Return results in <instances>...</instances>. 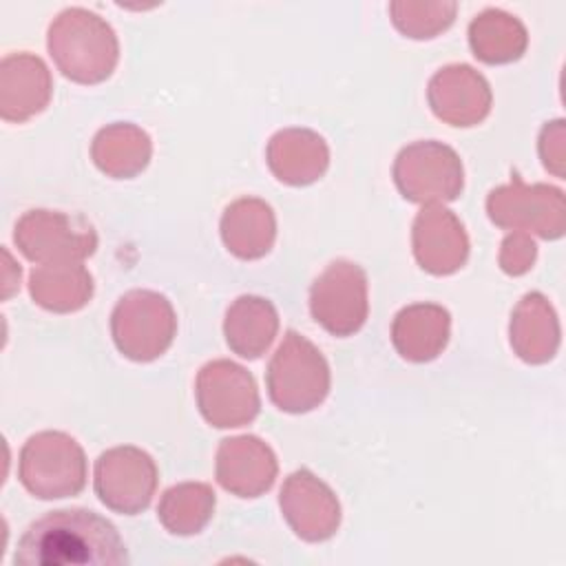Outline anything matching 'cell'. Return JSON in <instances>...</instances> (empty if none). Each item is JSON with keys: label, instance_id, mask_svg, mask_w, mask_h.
<instances>
[{"label": "cell", "instance_id": "cell-24", "mask_svg": "<svg viewBox=\"0 0 566 566\" xmlns=\"http://www.w3.org/2000/svg\"><path fill=\"white\" fill-rule=\"evenodd\" d=\"M469 44L478 60L486 64H506L522 57L528 35L515 15L502 9H486L471 20Z\"/></svg>", "mask_w": 566, "mask_h": 566}, {"label": "cell", "instance_id": "cell-10", "mask_svg": "<svg viewBox=\"0 0 566 566\" xmlns=\"http://www.w3.org/2000/svg\"><path fill=\"white\" fill-rule=\"evenodd\" d=\"M157 464L139 447H113L95 460L93 486L99 502L122 515H137L148 509L157 489Z\"/></svg>", "mask_w": 566, "mask_h": 566}, {"label": "cell", "instance_id": "cell-11", "mask_svg": "<svg viewBox=\"0 0 566 566\" xmlns=\"http://www.w3.org/2000/svg\"><path fill=\"white\" fill-rule=\"evenodd\" d=\"M195 396L203 420L219 429L250 424L261 409L252 374L228 358L210 360L199 369Z\"/></svg>", "mask_w": 566, "mask_h": 566}, {"label": "cell", "instance_id": "cell-4", "mask_svg": "<svg viewBox=\"0 0 566 566\" xmlns=\"http://www.w3.org/2000/svg\"><path fill=\"white\" fill-rule=\"evenodd\" d=\"M18 478L33 497H73L86 486L84 449L64 431H40L20 449Z\"/></svg>", "mask_w": 566, "mask_h": 566}, {"label": "cell", "instance_id": "cell-23", "mask_svg": "<svg viewBox=\"0 0 566 566\" xmlns=\"http://www.w3.org/2000/svg\"><path fill=\"white\" fill-rule=\"evenodd\" d=\"M31 298L55 314L82 310L93 296V276L82 263H42L29 274Z\"/></svg>", "mask_w": 566, "mask_h": 566}, {"label": "cell", "instance_id": "cell-25", "mask_svg": "<svg viewBox=\"0 0 566 566\" xmlns=\"http://www.w3.org/2000/svg\"><path fill=\"white\" fill-rule=\"evenodd\" d=\"M214 491L203 482H181L164 491L157 517L172 535H197L214 513Z\"/></svg>", "mask_w": 566, "mask_h": 566}, {"label": "cell", "instance_id": "cell-8", "mask_svg": "<svg viewBox=\"0 0 566 566\" xmlns=\"http://www.w3.org/2000/svg\"><path fill=\"white\" fill-rule=\"evenodd\" d=\"M18 250L33 263H82L97 248V234L84 217L57 210H27L15 228Z\"/></svg>", "mask_w": 566, "mask_h": 566}, {"label": "cell", "instance_id": "cell-3", "mask_svg": "<svg viewBox=\"0 0 566 566\" xmlns=\"http://www.w3.org/2000/svg\"><path fill=\"white\" fill-rule=\"evenodd\" d=\"M270 400L287 413H307L329 394V365L303 334L287 329L265 371Z\"/></svg>", "mask_w": 566, "mask_h": 566}, {"label": "cell", "instance_id": "cell-21", "mask_svg": "<svg viewBox=\"0 0 566 566\" xmlns=\"http://www.w3.org/2000/svg\"><path fill=\"white\" fill-rule=\"evenodd\" d=\"M276 237V219L263 199L241 197L232 201L221 217V239L226 248L243 259H261L270 252Z\"/></svg>", "mask_w": 566, "mask_h": 566}, {"label": "cell", "instance_id": "cell-2", "mask_svg": "<svg viewBox=\"0 0 566 566\" xmlns=\"http://www.w3.org/2000/svg\"><path fill=\"white\" fill-rule=\"evenodd\" d=\"M46 49L57 71L77 84L104 82L119 60V42L113 27L84 7H69L53 18Z\"/></svg>", "mask_w": 566, "mask_h": 566}, {"label": "cell", "instance_id": "cell-7", "mask_svg": "<svg viewBox=\"0 0 566 566\" xmlns=\"http://www.w3.org/2000/svg\"><path fill=\"white\" fill-rule=\"evenodd\" d=\"M489 219L506 230L559 239L566 230L564 192L548 184H524L513 172L511 184L500 186L486 197Z\"/></svg>", "mask_w": 566, "mask_h": 566}, {"label": "cell", "instance_id": "cell-13", "mask_svg": "<svg viewBox=\"0 0 566 566\" xmlns=\"http://www.w3.org/2000/svg\"><path fill=\"white\" fill-rule=\"evenodd\" d=\"M433 115L451 126H475L491 113V86L469 64H449L433 73L427 86Z\"/></svg>", "mask_w": 566, "mask_h": 566}, {"label": "cell", "instance_id": "cell-19", "mask_svg": "<svg viewBox=\"0 0 566 566\" xmlns=\"http://www.w3.org/2000/svg\"><path fill=\"white\" fill-rule=\"evenodd\" d=\"M511 347L531 365H542L555 356L559 347V321L544 294L531 292L515 305L511 314Z\"/></svg>", "mask_w": 566, "mask_h": 566}, {"label": "cell", "instance_id": "cell-26", "mask_svg": "<svg viewBox=\"0 0 566 566\" xmlns=\"http://www.w3.org/2000/svg\"><path fill=\"white\" fill-rule=\"evenodd\" d=\"M455 2H391L394 27L413 40H427L449 29L455 20Z\"/></svg>", "mask_w": 566, "mask_h": 566}, {"label": "cell", "instance_id": "cell-1", "mask_svg": "<svg viewBox=\"0 0 566 566\" xmlns=\"http://www.w3.org/2000/svg\"><path fill=\"white\" fill-rule=\"evenodd\" d=\"M20 566H122L128 551L117 528L95 511L60 509L31 522L18 539Z\"/></svg>", "mask_w": 566, "mask_h": 566}, {"label": "cell", "instance_id": "cell-20", "mask_svg": "<svg viewBox=\"0 0 566 566\" xmlns=\"http://www.w3.org/2000/svg\"><path fill=\"white\" fill-rule=\"evenodd\" d=\"M279 332V312L272 301L243 294L237 296L223 318V336L228 347L248 360H254L268 352Z\"/></svg>", "mask_w": 566, "mask_h": 566}, {"label": "cell", "instance_id": "cell-29", "mask_svg": "<svg viewBox=\"0 0 566 566\" xmlns=\"http://www.w3.org/2000/svg\"><path fill=\"white\" fill-rule=\"evenodd\" d=\"M2 256H4V290H2V298H9L20 287V265L13 263V259H11L7 248H2Z\"/></svg>", "mask_w": 566, "mask_h": 566}, {"label": "cell", "instance_id": "cell-5", "mask_svg": "<svg viewBox=\"0 0 566 566\" xmlns=\"http://www.w3.org/2000/svg\"><path fill=\"white\" fill-rule=\"evenodd\" d=\"M111 334L126 358L148 363L170 347L177 334V316L164 294L130 290L111 314Z\"/></svg>", "mask_w": 566, "mask_h": 566}, {"label": "cell", "instance_id": "cell-22", "mask_svg": "<svg viewBox=\"0 0 566 566\" xmlns=\"http://www.w3.org/2000/svg\"><path fill=\"white\" fill-rule=\"evenodd\" d=\"M153 155L146 130L135 124L117 122L97 130L91 144L93 164L113 179H130L139 175Z\"/></svg>", "mask_w": 566, "mask_h": 566}, {"label": "cell", "instance_id": "cell-9", "mask_svg": "<svg viewBox=\"0 0 566 566\" xmlns=\"http://www.w3.org/2000/svg\"><path fill=\"white\" fill-rule=\"evenodd\" d=\"M310 312L332 336L356 334L369 314L365 270L354 261H332L310 287Z\"/></svg>", "mask_w": 566, "mask_h": 566}, {"label": "cell", "instance_id": "cell-14", "mask_svg": "<svg viewBox=\"0 0 566 566\" xmlns=\"http://www.w3.org/2000/svg\"><path fill=\"white\" fill-rule=\"evenodd\" d=\"M411 243L420 268L436 276L453 274L469 256V237L464 226L442 203H429L416 214Z\"/></svg>", "mask_w": 566, "mask_h": 566}, {"label": "cell", "instance_id": "cell-15", "mask_svg": "<svg viewBox=\"0 0 566 566\" xmlns=\"http://www.w3.org/2000/svg\"><path fill=\"white\" fill-rule=\"evenodd\" d=\"M279 473L274 451L256 436L221 440L217 449V482L239 497H259L272 489Z\"/></svg>", "mask_w": 566, "mask_h": 566}, {"label": "cell", "instance_id": "cell-28", "mask_svg": "<svg viewBox=\"0 0 566 566\" xmlns=\"http://www.w3.org/2000/svg\"><path fill=\"white\" fill-rule=\"evenodd\" d=\"M539 157L548 172H553L555 177H564V161H566L564 119L544 124L539 133Z\"/></svg>", "mask_w": 566, "mask_h": 566}, {"label": "cell", "instance_id": "cell-16", "mask_svg": "<svg viewBox=\"0 0 566 566\" xmlns=\"http://www.w3.org/2000/svg\"><path fill=\"white\" fill-rule=\"evenodd\" d=\"M53 80L42 57L33 53H11L0 62V117L4 122H27L42 113L51 99Z\"/></svg>", "mask_w": 566, "mask_h": 566}, {"label": "cell", "instance_id": "cell-17", "mask_svg": "<svg viewBox=\"0 0 566 566\" xmlns=\"http://www.w3.org/2000/svg\"><path fill=\"white\" fill-rule=\"evenodd\" d=\"M272 175L287 186H307L329 166L325 139L310 128H283L274 133L265 150Z\"/></svg>", "mask_w": 566, "mask_h": 566}, {"label": "cell", "instance_id": "cell-6", "mask_svg": "<svg viewBox=\"0 0 566 566\" xmlns=\"http://www.w3.org/2000/svg\"><path fill=\"white\" fill-rule=\"evenodd\" d=\"M394 184L407 201L447 203L460 197L464 188V168L460 155L436 139H422L405 146L394 161Z\"/></svg>", "mask_w": 566, "mask_h": 566}, {"label": "cell", "instance_id": "cell-27", "mask_svg": "<svg viewBox=\"0 0 566 566\" xmlns=\"http://www.w3.org/2000/svg\"><path fill=\"white\" fill-rule=\"evenodd\" d=\"M535 256H537L535 241L524 232H511L502 241L500 268L511 276H520L533 268Z\"/></svg>", "mask_w": 566, "mask_h": 566}, {"label": "cell", "instance_id": "cell-18", "mask_svg": "<svg viewBox=\"0 0 566 566\" xmlns=\"http://www.w3.org/2000/svg\"><path fill=\"white\" fill-rule=\"evenodd\" d=\"M451 316L438 303H413L402 307L391 323L396 352L411 363H427L442 354L449 343Z\"/></svg>", "mask_w": 566, "mask_h": 566}, {"label": "cell", "instance_id": "cell-12", "mask_svg": "<svg viewBox=\"0 0 566 566\" xmlns=\"http://www.w3.org/2000/svg\"><path fill=\"white\" fill-rule=\"evenodd\" d=\"M279 506L290 528L305 542H325L338 531V497L307 469H298L285 478Z\"/></svg>", "mask_w": 566, "mask_h": 566}]
</instances>
